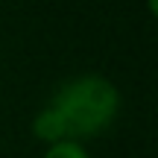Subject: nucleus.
Instances as JSON below:
<instances>
[{"label": "nucleus", "instance_id": "1", "mask_svg": "<svg viewBox=\"0 0 158 158\" xmlns=\"http://www.w3.org/2000/svg\"><path fill=\"white\" fill-rule=\"evenodd\" d=\"M120 91L102 73H79L56 88L32 120V135L44 143H85L117 120Z\"/></svg>", "mask_w": 158, "mask_h": 158}, {"label": "nucleus", "instance_id": "2", "mask_svg": "<svg viewBox=\"0 0 158 158\" xmlns=\"http://www.w3.org/2000/svg\"><path fill=\"white\" fill-rule=\"evenodd\" d=\"M41 158H91V152L85 149V143L73 141H59V143H47Z\"/></svg>", "mask_w": 158, "mask_h": 158}]
</instances>
